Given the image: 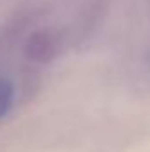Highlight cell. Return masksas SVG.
I'll list each match as a JSON object with an SVG mask.
<instances>
[{
	"mask_svg": "<svg viewBox=\"0 0 150 152\" xmlns=\"http://www.w3.org/2000/svg\"><path fill=\"white\" fill-rule=\"evenodd\" d=\"M25 57L34 64H48L60 51V34L55 28L42 27L34 30L25 41Z\"/></svg>",
	"mask_w": 150,
	"mask_h": 152,
	"instance_id": "cell-1",
	"label": "cell"
},
{
	"mask_svg": "<svg viewBox=\"0 0 150 152\" xmlns=\"http://www.w3.org/2000/svg\"><path fill=\"white\" fill-rule=\"evenodd\" d=\"M16 103V87L12 80L0 76V120L12 110Z\"/></svg>",
	"mask_w": 150,
	"mask_h": 152,
	"instance_id": "cell-2",
	"label": "cell"
}]
</instances>
